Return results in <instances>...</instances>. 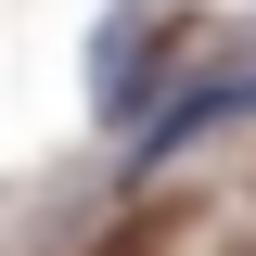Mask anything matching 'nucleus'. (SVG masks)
Segmentation results:
<instances>
[{
    "instance_id": "1",
    "label": "nucleus",
    "mask_w": 256,
    "mask_h": 256,
    "mask_svg": "<svg viewBox=\"0 0 256 256\" xmlns=\"http://www.w3.org/2000/svg\"><path fill=\"white\" fill-rule=\"evenodd\" d=\"M180 52H192V0H102V26H90V116L141 128V102L180 77Z\"/></svg>"
},
{
    "instance_id": "2",
    "label": "nucleus",
    "mask_w": 256,
    "mask_h": 256,
    "mask_svg": "<svg viewBox=\"0 0 256 256\" xmlns=\"http://www.w3.org/2000/svg\"><path fill=\"white\" fill-rule=\"evenodd\" d=\"M256 116V64H230V77H166L154 102H141V128H128V180H166L180 154H205L218 128Z\"/></svg>"
}]
</instances>
